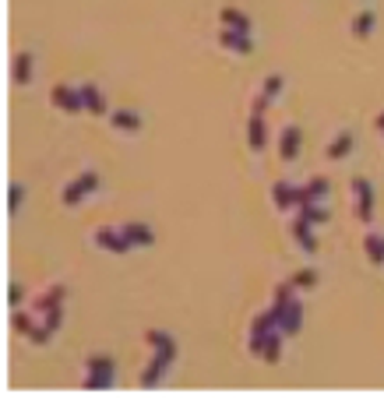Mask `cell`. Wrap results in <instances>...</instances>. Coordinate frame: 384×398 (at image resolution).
Listing matches in <instances>:
<instances>
[{
  "label": "cell",
  "mask_w": 384,
  "mask_h": 398,
  "mask_svg": "<svg viewBox=\"0 0 384 398\" xmlns=\"http://www.w3.org/2000/svg\"><path fill=\"white\" fill-rule=\"evenodd\" d=\"M264 109H268V96H261L250 103V120H247V145L250 151H264L268 145V127H264Z\"/></svg>",
  "instance_id": "3957f363"
},
{
  "label": "cell",
  "mask_w": 384,
  "mask_h": 398,
  "mask_svg": "<svg viewBox=\"0 0 384 398\" xmlns=\"http://www.w3.org/2000/svg\"><path fill=\"white\" fill-rule=\"evenodd\" d=\"M21 296H25V293H21L18 286H8V307H11V311H18V303H21Z\"/></svg>",
  "instance_id": "f546056e"
},
{
  "label": "cell",
  "mask_w": 384,
  "mask_h": 398,
  "mask_svg": "<svg viewBox=\"0 0 384 398\" xmlns=\"http://www.w3.org/2000/svg\"><path fill=\"white\" fill-rule=\"evenodd\" d=\"M11 328H14L18 335H25V339H28V335H32V331H36V324H32V317H28L25 311H14V317H11Z\"/></svg>",
  "instance_id": "4316f807"
},
{
  "label": "cell",
  "mask_w": 384,
  "mask_h": 398,
  "mask_svg": "<svg viewBox=\"0 0 384 398\" xmlns=\"http://www.w3.org/2000/svg\"><path fill=\"white\" fill-rule=\"evenodd\" d=\"M219 43H222L226 50H233V53H244V56L254 50L250 36H247V32H233V28H222V32H219Z\"/></svg>",
  "instance_id": "4fadbf2b"
},
{
  "label": "cell",
  "mask_w": 384,
  "mask_h": 398,
  "mask_svg": "<svg viewBox=\"0 0 384 398\" xmlns=\"http://www.w3.org/2000/svg\"><path fill=\"white\" fill-rule=\"evenodd\" d=\"M292 236H297V243L307 251V254H317V236H314V226L300 216L297 222H292Z\"/></svg>",
  "instance_id": "5bb4252c"
},
{
  "label": "cell",
  "mask_w": 384,
  "mask_h": 398,
  "mask_svg": "<svg viewBox=\"0 0 384 398\" xmlns=\"http://www.w3.org/2000/svg\"><path fill=\"white\" fill-rule=\"evenodd\" d=\"M81 96H85V109L92 113V116H103V113H106V103H103V96H99L96 85H81Z\"/></svg>",
  "instance_id": "ffe728a7"
},
{
  "label": "cell",
  "mask_w": 384,
  "mask_h": 398,
  "mask_svg": "<svg viewBox=\"0 0 384 398\" xmlns=\"http://www.w3.org/2000/svg\"><path fill=\"white\" fill-rule=\"evenodd\" d=\"M92 191H99V173L88 169V173H81V176H74V180L67 183L64 194H61V201H64V205H78L81 198H88Z\"/></svg>",
  "instance_id": "277c9868"
},
{
  "label": "cell",
  "mask_w": 384,
  "mask_h": 398,
  "mask_svg": "<svg viewBox=\"0 0 384 398\" xmlns=\"http://www.w3.org/2000/svg\"><path fill=\"white\" fill-rule=\"evenodd\" d=\"M61 324H64V303H61V307H50V311L43 314V328H46L50 335L61 328Z\"/></svg>",
  "instance_id": "484cf974"
},
{
  "label": "cell",
  "mask_w": 384,
  "mask_h": 398,
  "mask_svg": "<svg viewBox=\"0 0 384 398\" xmlns=\"http://www.w3.org/2000/svg\"><path fill=\"white\" fill-rule=\"evenodd\" d=\"M219 21H222V28H233V32H247V36H250V18H247L244 11L222 8V11H219Z\"/></svg>",
  "instance_id": "9a60e30c"
},
{
  "label": "cell",
  "mask_w": 384,
  "mask_h": 398,
  "mask_svg": "<svg viewBox=\"0 0 384 398\" xmlns=\"http://www.w3.org/2000/svg\"><path fill=\"white\" fill-rule=\"evenodd\" d=\"M289 282L297 286V289H314V286H317V271H314V268H300Z\"/></svg>",
  "instance_id": "d4e9b609"
},
{
  "label": "cell",
  "mask_w": 384,
  "mask_h": 398,
  "mask_svg": "<svg viewBox=\"0 0 384 398\" xmlns=\"http://www.w3.org/2000/svg\"><path fill=\"white\" fill-rule=\"evenodd\" d=\"M64 296H67V289H64V286H50V289L36 300V311H39V314H46L50 307H61Z\"/></svg>",
  "instance_id": "e0dca14e"
},
{
  "label": "cell",
  "mask_w": 384,
  "mask_h": 398,
  "mask_svg": "<svg viewBox=\"0 0 384 398\" xmlns=\"http://www.w3.org/2000/svg\"><path fill=\"white\" fill-rule=\"evenodd\" d=\"M363 247H367V258H370V264H384V236H367L363 240Z\"/></svg>",
  "instance_id": "603a6c76"
},
{
  "label": "cell",
  "mask_w": 384,
  "mask_h": 398,
  "mask_svg": "<svg viewBox=\"0 0 384 398\" xmlns=\"http://www.w3.org/2000/svg\"><path fill=\"white\" fill-rule=\"evenodd\" d=\"M303 187H307V194H310V201H324V198H328V180H324V176H314L310 183H303Z\"/></svg>",
  "instance_id": "cb8c5ba5"
},
{
  "label": "cell",
  "mask_w": 384,
  "mask_h": 398,
  "mask_svg": "<svg viewBox=\"0 0 384 398\" xmlns=\"http://www.w3.org/2000/svg\"><path fill=\"white\" fill-rule=\"evenodd\" d=\"M279 92H282V74H268V78H264V96L275 99Z\"/></svg>",
  "instance_id": "83f0119b"
},
{
  "label": "cell",
  "mask_w": 384,
  "mask_h": 398,
  "mask_svg": "<svg viewBox=\"0 0 384 398\" xmlns=\"http://www.w3.org/2000/svg\"><path fill=\"white\" fill-rule=\"evenodd\" d=\"M377 131H384V113L377 116Z\"/></svg>",
  "instance_id": "4dcf8cb0"
},
{
  "label": "cell",
  "mask_w": 384,
  "mask_h": 398,
  "mask_svg": "<svg viewBox=\"0 0 384 398\" xmlns=\"http://www.w3.org/2000/svg\"><path fill=\"white\" fill-rule=\"evenodd\" d=\"M300 328H303V303H300V296H292L282 321H279V331L286 335V339H292V335H300Z\"/></svg>",
  "instance_id": "52a82bcc"
},
{
  "label": "cell",
  "mask_w": 384,
  "mask_h": 398,
  "mask_svg": "<svg viewBox=\"0 0 384 398\" xmlns=\"http://www.w3.org/2000/svg\"><path fill=\"white\" fill-rule=\"evenodd\" d=\"M120 229H124V236H127L131 247H152V243H156V233L145 226V222H124Z\"/></svg>",
  "instance_id": "30bf717a"
},
{
  "label": "cell",
  "mask_w": 384,
  "mask_h": 398,
  "mask_svg": "<svg viewBox=\"0 0 384 398\" xmlns=\"http://www.w3.org/2000/svg\"><path fill=\"white\" fill-rule=\"evenodd\" d=\"M272 201H275L279 211L297 208V187H292V183H286V180H275V183H272Z\"/></svg>",
  "instance_id": "7c38bea8"
},
{
  "label": "cell",
  "mask_w": 384,
  "mask_h": 398,
  "mask_svg": "<svg viewBox=\"0 0 384 398\" xmlns=\"http://www.w3.org/2000/svg\"><path fill=\"white\" fill-rule=\"evenodd\" d=\"M352 198H356V219L370 222L374 219V187L367 176H352Z\"/></svg>",
  "instance_id": "5b68a950"
},
{
  "label": "cell",
  "mask_w": 384,
  "mask_h": 398,
  "mask_svg": "<svg viewBox=\"0 0 384 398\" xmlns=\"http://www.w3.org/2000/svg\"><path fill=\"white\" fill-rule=\"evenodd\" d=\"M352 148H356V134L339 131V134H335V141L328 145V163H342L345 156H352Z\"/></svg>",
  "instance_id": "8fae6325"
},
{
  "label": "cell",
  "mask_w": 384,
  "mask_h": 398,
  "mask_svg": "<svg viewBox=\"0 0 384 398\" xmlns=\"http://www.w3.org/2000/svg\"><path fill=\"white\" fill-rule=\"evenodd\" d=\"M374 25H377V14H374V11H360L356 21H352V36H356V39H367V36L374 32Z\"/></svg>",
  "instance_id": "44dd1931"
},
{
  "label": "cell",
  "mask_w": 384,
  "mask_h": 398,
  "mask_svg": "<svg viewBox=\"0 0 384 398\" xmlns=\"http://www.w3.org/2000/svg\"><path fill=\"white\" fill-rule=\"evenodd\" d=\"M279 156L286 159V163H292L300 156V127H282V134H279Z\"/></svg>",
  "instance_id": "9c48e42d"
},
{
  "label": "cell",
  "mask_w": 384,
  "mask_h": 398,
  "mask_svg": "<svg viewBox=\"0 0 384 398\" xmlns=\"http://www.w3.org/2000/svg\"><path fill=\"white\" fill-rule=\"evenodd\" d=\"M145 342L156 349V356H152V363L141 370V388H156V384L166 377L169 363L176 359V342H173V335H169V331H159V328L145 331Z\"/></svg>",
  "instance_id": "6da1fadb"
},
{
  "label": "cell",
  "mask_w": 384,
  "mask_h": 398,
  "mask_svg": "<svg viewBox=\"0 0 384 398\" xmlns=\"http://www.w3.org/2000/svg\"><path fill=\"white\" fill-rule=\"evenodd\" d=\"M50 99H53V106H56V109H64V113H81V109H85V96H81V88H71V85H53Z\"/></svg>",
  "instance_id": "8992f818"
},
{
  "label": "cell",
  "mask_w": 384,
  "mask_h": 398,
  "mask_svg": "<svg viewBox=\"0 0 384 398\" xmlns=\"http://www.w3.org/2000/svg\"><path fill=\"white\" fill-rule=\"evenodd\" d=\"M113 377H116V363H113V356H88L85 359V381H81V388L85 391H106V388H113Z\"/></svg>",
  "instance_id": "7a4b0ae2"
},
{
  "label": "cell",
  "mask_w": 384,
  "mask_h": 398,
  "mask_svg": "<svg viewBox=\"0 0 384 398\" xmlns=\"http://www.w3.org/2000/svg\"><path fill=\"white\" fill-rule=\"evenodd\" d=\"M282 339H286V335H282L279 328H275V331H268V339H264V349H261V359H264V363H279Z\"/></svg>",
  "instance_id": "ac0fdd59"
},
{
  "label": "cell",
  "mask_w": 384,
  "mask_h": 398,
  "mask_svg": "<svg viewBox=\"0 0 384 398\" xmlns=\"http://www.w3.org/2000/svg\"><path fill=\"white\" fill-rule=\"evenodd\" d=\"M300 216H303L310 226H324V222H328V208H324L321 201H310V205L300 208Z\"/></svg>",
  "instance_id": "7402d4cb"
},
{
  "label": "cell",
  "mask_w": 384,
  "mask_h": 398,
  "mask_svg": "<svg viewBox=\"0 0 384 398\" xmlns=\"http://www.w3.org/2000/svg\"><path fill=\"white\" fill-rule=\"evenodd\" d=\"M21 201H25V187H21V183H11V187H8V208L14 211Z\"/></svg>",
  "instance_id": "f1b7e54d"
},
{
  "label": "cell",
  "mask_w": 384,
  "mask_h": 398,
  "mask_svg": "<svg viewBox=\"0 0 384 398\" xmlns=\"http://www.w3.org/2000/svg\"><path fill=\"white\" fill-rule=\"evenodd\" d=\"M14 81H18V85L32 81V53H28V50H21V53L14 56Z\"/></svg>",
  "instance_id": "d6986e66"
},
{
  "label": "cell",
  "mask_w": 384,
  "mask_h": 398,
  "mask_svg": "<svg viewBox=\"0 0 384 398\" xmlns=\"http://www.w3.org/2000/svg\"><path fill=\"white\" fill-rule=\"evenodd\" d=\"M96 243H99L103 251H109V254H127V251H131L124 229H99V233H96Z\"/></svg>",
  "instance_id": "ba28073f"
},
{
  "label": "cell",
  "mask_w": 384,
  "mask_h": 398,
  "mask_svg": "<svg viewBox=\"0 0 384 398\" xmlns=\"http://www.w3.org/2000/svg\"><path fill=\"white\" fill-rule=\"evenodd\" d=\"M109 120H113V127H116V131H127V134L141 131V113H134V109H116Z\"/></svg>",
  "instance_id": "2e32d148"
}]
</instances>
